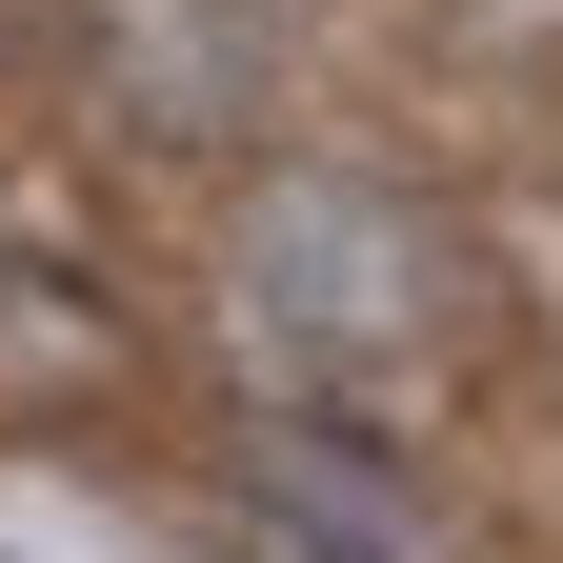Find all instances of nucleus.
I'll list each match as a JSON object with an SVG mask.
<instances>
[{"label":"nucleus","mask_w":563,"mask_h":563,"mask_svg":"<svg viewBox=\"0 0 563 563\" xmlns=\"http://www.w3.org/2000/svg\"><path fill=\"white\" fill-rule=\"evenodd\" d=\"M242 322L302 383H422L483 322V262H463V222H422L402 181H322L302 162V181H262V222H242Z\"/></svg>","instance_id":"obj_1"},{"label":"nucleus","mask_w":563,"mask_h":563,"mask_svg":"<svg viewBox=\"0 0 563 563\" xmlns=\"http://www.w3.org/2000/svg\"><path fill=\"white\" fill-rule=\"evenodd\" d=\"M101 383H121V322L60 262H0V422H81Z\"/></svg>","instance_id":"obj_2"},{"label":"nucleus","mask_w":563,"mask_h":563,"mask_svg":"<svg viewBox=\"0 0 563 563\" xmlns=\"http://www.w3.org/2000/svg\"><path fill=\"white\" fill-rule=\"evenodd\" d=\"M222 563H402V543H363L342 504H302V483H242V504H222Z\"/></svg>","instance_id":"obj_3"},{"label":"nucleus","mask_w":563,"mask_h":563,"mask_svg":"<svg viewBox=\"0 0 563 563\" xmlns=\"http://www.w3.org/2000/svg\"><path fill=\"white\" fill-rule=\"evenodd\" d=\"M0 563H21V543H0Z\"/></svg>","instance_id":"obj_4"}]
</instances>
